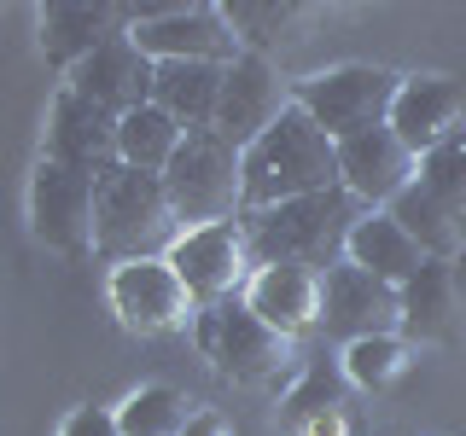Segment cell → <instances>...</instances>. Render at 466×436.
<instances>
[{"label":"cell","instance_id":"obj_1","mask_svg":"<svg viewBox=\"0 0 466 436\" xmlns=\"http://www.w3.org/2000/svg\"><path fill=\"white\" fill-rule=\"evenodd\" d=\"M368 222V203L344 186L315 198H291L274 210H251L245 215V239H251L257 268H339L350 256V233Z\"/></svg>","mask_w":466,"mask_h":436},{"label":"cell","instance_id":"obj_2","mask_svg":"<svg viewBox=\"0 0 466 436\" xmlns=\"http://www.w3.org/2000/svg\"><path fill=\"white\" fill-rule=\"evenodd\" d=\"M332 186H344L339 140H332L303 105H291L280 123L245 152V215L291 203V198L332 193Z\"/></svg>","mask_w":466,"mask_h":436},{"label":"cell","instance_id":"obj_3","mask_svg":"<svg viewBox=\"0 0 466 436\" xmlns=\"http://www.w3.org/2000/svg\"><path fill=\"white\" fill-rule=\"evenodd\" d=\"M187 239V222L175 210L164 174H140L116 164L99 174V256L128 268V262H169Z\"/></svg>","mask_w":466,"mask_h":436},{"label":"cell","instance_id":"obj_4","mask_svg":"<svg viewBox=\"0 0 466 436\" xmlns=\"http://www.w3.org/2000/svg\"><path fill=\"white\" fill-rule=\"evenodd\" d=\"M193 343L204 349L222 378L245 390H268L280 378L298 372V338L280 326H268L251 302H216V309H198V326H193Z\"/></svg>","mask_w":466,"mask_h":436},{"label":"cell","instance_id":"obj_5","mask_svg":"<svg viewBox=\"0 0 466 436\" xmlns=\"http://www.w3.org/2000/svg\"><path fill=\"white\" fill-rule=\"evenodd\" d=\"M175 210H181L187 233L198 227H222V222H245V152L204 128V134H187V145L175 152V164L164 174Z\"/></svg>","mask_w":466,"mask_h":436},{"label":"cell","instance_id":"obj_6","mask_svg":"<svg viewBox=\"0 0 466 436\" xmlns=\"http://www.w3.org/2000/svg\"><path fill=\"white\" fill-rule=\"evenodd\" d=\"M426 256H466V134L420 157V181L390 203Z\"/></svg>","mask_w":466,"mask_h":436},{"label":"cell","instance_id":"obj_7","mask_svg":"<svg viewBox=\"0 0 466 436\" xmlns=\"http://www.w3.org/2000/svg\"><path fill=\"white\" fill-rule=\"evenodd\" d=\"M402 87H408V76H397V70H379V64H339V70H320V76L298 82V105L344 145V140H356V134L390 128Z\"/></svg>","mask_w":466,"mask_h":436},{"label":"cell","instance_id":"obj_8","mask_svg":"<svg viewBox=\"0 0 466 436\" xmlns=\"http://www.w3.org/2000/svg\"><path fill=\"white\" fill-rule=\"evenodd\" d=\"M29 227L41 244L65 256L99 251V174L41 157L35 181H29Z\"/></svg>","mask_w":466,"mask_h":436},{"label":"cell","instance_id":"obj_9","mask_svg":"<svg viewBox=\"0 0 466 436\" xmlns=\"http://www.w3.org/2000/svg\"><path fill=\"white\" fill-rule=\"evenodd\" d=\"M128 35L140 41V53H152L157 64H239V29L228 24L222 6H157L146 24Z\"/></svg>","mask_w":466,"mask_h":436},{"label":"cell","instance_id":"obj_10","mask_svg":"<svg viewBox=\"0 0 466 436\" xmlns=\"http://www.w3.org/2000/svg\"><path fill=\"white\" fill-rule=\"evenodd\" d=\"M169 268L187 280V291L198 297V309H216V302H233L239 291H251L257 280V256L251 239H245V222H222V227H198L175 244Z\"/></svg>","mask_w":466,"mask_h":436},{"label":"cell","instance_id":"obj_11","mask_svg":"<svg viewBox=\"0 0 466 436\" xmlns=\"http://www.w3.org/2000/svg\"><path fill=\"white\" fill-rule=\"evenodd\" d=\"M298 105V82H286L262 53H245L239 64H228V87H222V111H216V134L233 152H251L280 116Z\"/></svg>","mask_w":466,"mask_h":436},{"label":"cell","instance_id":"obj_12","mask_svg":"<svg viewBox=\"0 0 466 436\" xmlns=\"http://www.w3.org/2000/svg\"><path fill=\"white\" fill-rule=\"evenodd\" d=\"M111 309L123 314L128 332L164 338V332H193L198 326V297L169 262H128L111 273Z\"/></svg>","mask_w":466,"mask_h":436},{"label":"cell","instance_id":"obj_13","mask_svg":"<svg viewBox=\"0 0 466 436\" xmlns=\"http://www.w3.org/2000/svg\"><path fill=\"white\" fill-rule=\"evenodd\" d=\"M320 326H327L332 338H344V349L361 343V338H402V326H408L402 291L344 256L339 268H327V309H320Z\"/></svg>","mask_w":466,"mask_h":436},{"label":"cell","instance_id":"obj_14","mask_svg":"<svg viewBox=\"0 0 466 436\" xmlns=\"http://www.w3.org/2000/svg\"><path fill=\"white\" fill-rule=\"evenodd\" d=\"M47 157L70 169H87V174H111L123 164V116H111L106 105L65 87L47 116Z\"/></svg>","mask_w":466,"mask_h":436},{"label":"cell","instance_id":"obj_15","mask_svg":"<svg viewBox=\"0 0 466 436\" xmlns=\"http://www.w3.org/2000/svg\"><path fill=\"white\" fill-rule=\"evenodd\" d=\"M339 174H344V193H356L368 210H390L420 181V152L397 128H373V134H356L339 145Z\"/></svg>","mask_w":466,"mask_h":436},{"label":"cell","instance_id":"obj_16","mask_svg":"<svg viewBox=\"0 0 466 436\" xmlns=\"http://www.w3.org/2000/svg\"><path fill=\"white\" fill-rule=\"evenodd\" d=\"M70 87L94 105H106L111 116H135L157 99V58L140 53L135 35H116L111 47H99L94 58H82L70 70Z\"/></svg>","mask_w":466,"mask_h":436},{"label":"cell","instance_id":"obj_17","mask_svg":"<svg viewBox=\"0 0 466 436\" xmlns=\"http://www.w3.org/2000/svg\"><path fill=\"white\" fill-rule=\"evenodd\" d=\"M402 332L426 343H461L466 338V256H431L402 285Z\"/></svg>","mask_w":466,"mask_h":436},{"label":"cell","instance_id":"obj_18","mask_svg":"<svg viewBox=\"0 0 466 436\" xmlns=\"http://www.w3.org/2000/svg\"><path fill=\"white\" fill-rule=\"evenodd\" d=\"M390 128L414 145L420 157H431L437 145L466 134V82L461 76H408Z\"/></svg>","mask_w":466,"mask_h":436},{"label":"cell","instance_id":"obj_19","mask_svg":"<svg viewBox=\"0 0 466 436\" xmlns=\"http://www.w3.org/2000/svg\"><path fill=\"white\" fill-rule=\"evenodd\" d=\"M157 6H47L41 12V53L53 64L76 70L82 58H94L99 47H111L116 35H128L135 24H146Z\"/></svg>","mask_w":466,"mask_h":436},{"label":"cell","instance_id":"obj_20","mask_svg":"<svg viewBox=\"0 0 466 436\" xmlns=\"http://www.w3.org/2000/svg\"><path fill=\"white\" fill-rule=\"evenodd\" d=\"M245 302H251L268 326H280V332L298 338V332L320 326V309H327V273H315V268H257Z\"/></svg>","mask_w":466,"mask_h":436},{"label":"cell","instance_id":"obj_21","mask_svg":"<svg viewBox=\"0 0 466 436\" xmlns=\"http://www.w3.org/2000/svg\"><path fill=\"white\" fill-rule=\"evenodd\" d=\"M350 262H356V268H368V273H379L385 285L402 291L431 256L420 251V239H414V233H408L390 210H368V222L350 233Z\"/></svg>","mask_w":466,"mask_h":436},{"label":"cell","instance_id":"obj_22","mask_svg":"<svg viewBox=\"0 0 466 436\" xmlns=\"http://www.w3.org/2000/svg\"><path fill=\"white\" fill-rule=\"evenodd\" d=\"M222 87H228L222 64H157V99L152 105L169 111L187 134H204V128H216Z\"/></svg>","mask_w":466,"mask_h":436},{"label":"cell","instance_id":"obj_23","mask_svg":"<svg viewBox=\"0 0 466 436\" xmlns=\"http://www.w3.org/2000/svg\"><path fill=\"white\" fill-rule=\"evenodd\" d=\"M187 145V128L175 123L169 111H157V105H146L135 116H123V164L128 169H140V174H169L175 164V152Z\"/></svg>","mask_w":466,"mask_h":436},{"label":"cell","instance_id":"obj_24","mask_svg":"<svg viewBox=\"0 0 466 436\" xmlns=\"http://www.w3.org/2000/svg\"><path fill=\"white\" fill-rule=\"evenodd\" d=\"M116 419H123V436H187V425H193L198 413L181 390L152 384V390H140V396H128Z\"/></svg>","mask_w":466,"mask_h":436},{"label":"cell","instance_id":"obj_25","mask_svg":"<svg viewBox=\"0 0 466 436\" xmlns=\"http://www.w3.org/2000/svg\"><path fill=\"white\" fill-rule=\"evenodd\" d=\"M408 367H414V349H408V338H361V343L344 349L350 384H368V390L397 384Z\"/></svg>","mask_w":466,"mask_h":436},{"label":"cell","instance_id":"obj_26","mask_svg":"<svg viewBox=\"0 0 466 436\" xmlns=\"http://www.w3.org/2000/svg\"><path fill=\"white\" fill-rule=\"evenodd\" d=\"M344 384H350L344 361H315V367L303 372V384L286 396V419L303 431V425H315L320 413H339V407H344Z\"/></svg>","mask_w":466,"mask_h":436},{"label":"cell","instance_id":"obj_27","mask_svg":"<svg viewBox=\"0 0 466 436\" xmlns=\"http://www.w3.org/2000/svg\"><path fill=\"white\" fill-rule=\"evenodd\" d=\"M228 24L239 29V41H251V47H274V41H291V29L309 18V6H257V0H239V6H222Z\"/></svg>","mask_w":466,"mask_h":436},{"label":"cell","instance_id":"obj_28","mask_svg":"<svg viewBox=\"0 0 466 436\" xmlns=\"http://www.w3.org/2000/svg\"><path fill=\"white\" fill-rule=\"evenodd\" d=\"M65 436H123V419L106 413V407H76L65 419Z\"/></svg>","mask_w":466,"mask_h":436},{"label":"cell","instance_id":"obj_29","mask_svg":"<svg viewBox=\"0 0 466 436\" xmlns=\"http://www.w3.org/2000/svg\"><path fill=\"white\" fill-rule=\"evenodd\" d=\"M187 436H233V431H228V425H222L216 413H198L193 425H187Z\"/></svg>","mask_w":466,"mask_h":436},{"label":"cell","instance_id":"obj_30","mask_svg":"<svg viewBox=\"0 0 466 436\" xmlns=\"http://www.w3.org/2000/svg\"><path fill=\"white\" fill-rule=\"evenodd\" d=\"M303 436H344V419L339 413H320L315 425H303Z\"/></svg>","mask_w":466,"mask_h":436}]
</instances>
